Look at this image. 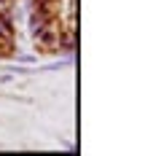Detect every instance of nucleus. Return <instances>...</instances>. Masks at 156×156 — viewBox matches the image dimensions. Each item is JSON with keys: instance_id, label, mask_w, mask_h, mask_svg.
<instances>
[{"instance_id": "nucleus-5", "label": "nucleus", "mask_w": 156, "mask_h": 156, "mask_svg": "<svg viewBox=\"0 0 156 156\" xmlns=\"http://www.w3.org/2000/svg\"><path fill=\"white\" fill-rule=\"evenodd\" d=\"M16 54V51H14ZM16 62H22V65H35V57H30V54H16Z\"/></svg>"}, {"instance_id": "nucleus-1", "label": "nucleus", "mask_w": 156, "mask_h": 156, "mask_svg": "<svg viewBox=\"0 0 156 156\" xmlns=\"http://www.w3.org/2000/svg\"><path fill=\"white\" fill-rule=\"evenodd\" d=\"M51 19H57V14H51V11H41V8H30V14H27V30H30V35L41 32Z\"/></svg>"}, {"instance_id": "nucleus-6", "label": "nucleus", "mask_w": 156, "mask_h": 156, "mask_svg": "<svg viewBox=\"0 0 156 156\" xmlns=\"http://www.w3.org/2000/svg\"><path fill=\"white\" fill-rule=\"evenodd\" d=\"M14 73H8V70H5V73H3V76H0V86H5V83H11V81H14Z\"/></svg>"}, {"instance_id": "nucleus-3", "label": "nucleus", "mask_w": 156, "mask_h": 156, "mask_svg": "<svg viewBox=\"0 0 156 156\" xmlns=\"http://www.w3.org/2000/svg\"><path fill=\"white\" fill-rule=\"evenodd\" d=\"M0 38L3 41H14L16 38V19L0 14Z\"/></svg>"}, {"instance_id": "nucleus-4", "label": "nucleus", "mask_w": 156, "mask_h": 156, "mask_svg": "<svg viewBox=\"0 0 156 156\" xmlns=\"http://www.w3.org/2000/svg\"><path fill=\"white\" fill-rule=\"evenodd\" d=\"M3 70H8V73H14V76H32V73H35V67H32V65H5V67H3Z\"/></svg>"}, {"instance_id": "nucleus-2", "label": "nucleus", "mask_w": 156, "mask_h": 156, "mask_svg": "<svg viewBox=\"0 0 156 156\" xmlns=\"http://www.w3.org/2000/svg\"><path fill=\"white\" fill-rule=\"evenodd\" d=\"M76 59V54H67L62 59H57V62H48V65H38L35 67V73H57V70H65V67H70Z\"/></svg>"}]
</instances>
